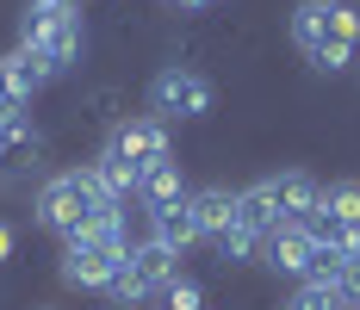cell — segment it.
I'll return each mask as SVG.
<instances>
[{
    "label": "cell",
    "instance_id": "obj_1",
    "mask_svg": "<svg viewBox=\"0 0 360 310\" xmlns=\"http://www.w3.org/2000/svg\"><path fill=\"white\" fill-rule=\"evenodd\" d=\"M292 44L323 75H342L360 56V6L354 0H298L292 6Z\"/></svg>",
    "mask_w": 360,
    "mask_h": 310
},
{
    "label": "cell",
    "instance_id": "obj_2",
    "mask_svg": "<svg viewBox=\"0 0 360 310\" xmlns=\"http://www.w3.org/2000/svg\"><path fill=\"white\" fill-rule=\"evenodd\" d=\"M19 44L37 50L56 75L81 69V50H87L81 6H63V0H25V13H19Z\"/></svg>",
    "mask_w": 360,
    "mask_h": 310
},
{
    "label": "cell",
    "instance_id": "obj_3",
    "mask_svg": "<svg viewBox=\"0 0 360 310\" xmlns=\"http://www.w3.org/2000/svg\"><path fill=\"white\" fill-rule=\"evenodd\" d=\"M106 205H112V199L94 186V174H87V162H81V168H63V174H50V180L37 186V199H32V224L69 242L75 230L94 217V211H106Z\"/></svg>",
    "mask_w": 360,
    "mask_h": 310
},
{
    "label": "cell",
    "instance_id": "obj_4",
    "mask_svg": "<svg viewBox=\"0 0 360 310\" xmlns=\"http://www.w3.org/2000/svg\"><path fill=\"white\" fill-rule=\"evenodd\" d=\"M174 279H180V254H174V248H162V242H137L131 261L118 267V279L106 285V298L118 310H131V304H143V298H155V292H168Z\"/></svg>",
    "mask_w": 360,
    "mask_h": 310
},
{
    "label": "cell",
    "instance_id": "obj_5",
    "mask_svg": "<svg viewBox=\"0 0 360 310\" xmlns=\"http://www.w3.org/2000/svg\"><path fill=\"white\" fill-rule=\"evenodd\" d=\"M212 105H217V87L199 69L168 63V69L149 81V118H162V124H193V118H205Z\"/></svg>",
    "mask_w": 360,
    "mask_h": 310
},
{
    "label": "cell",
    "instance_id": "obj_6",
    "mask_svg": "<svg viewBox=\"0 0 360 310\" xmlns=\"http://www.w3.org/2000/svg\"><path fill=\"white\" fill-rule=\"evenodd\" d=\"M100 149L124 155L137 174H149L155 162H174V137H168V124H162V118H149V112H143V118H118Z\"/></svg>",
    "mask_w": 360,
    "mask_h": 310
},
{
    "label": "cell",
    "instance_id": "obj_7",
    "mask_svg": "<svg viewBox=\"0 0 360 310\" xmlns=\"http://www.w3.org/2000/svg\"><path fill=\"white\" fill-rule=\"evenodd\" d=\"M50 81H56V69H50L37 50H25V44H13V50L0 56V105H6V112H25Z\"/></svg>",
    "mask_w": 360,
    "mask_h": 310
},
{
    "label": "cell",
    "instance_id": "obj_8",
    "mask_svg": "<svg viewBox=\"0 0 360 310\" xmlns=\"http://www.w3.org/2000/svg\"><path fill=\"white\" fill-rule=\"evenodd\" d=\"M124 261H131V248H87V242H69L56 273H63V285H75V292H106Z\"/></svg>",
    "mask_w": 360,
    "mask_h": 310
},
{
    "label": "cell",
    "instance_id": "obj_9",
    "mask_svg": "<svg viewBox=\"0 0 360 310\" xmlns=\"http://www.w3.org/2000/svg\"><path fill=\"white\" fill-rule=\"evenodd\" d=\"M261 193H267V205H274V217H280V224H304L311 211L323 205V186H317V174H304V168L267 174V180H261Z\"/></svg>",
    "mask_w": 360,
    "mask_h": 310
},
{
    "label": "cell",
    "instance_id": "obj_10",
    "mask_svg": "<svg viewBox=\"0 0 360 310\" xmlns=\"http://www.w3.org/2000/svg\"><path fill=\"white\" fill-rule=\"evenodd\" d=\"M311 261H317V242H311L304 224H274V230H267V242H261V267H274L280 279H304Z\"/></svg>",
    "mask_w": 360,
    "mask_h": 310
},
{
    "label": "cell",
    "instance_id": "obj_11",
    "mask_svg": "<svg viewBox=\"0 0 360 310\" xmlns=\"http://www.w3.org/2000/svg\"><path fill=\"white\" fill-rule=\"evenodd\" d=\"M149 236L162 242V248H174V254H186L193 242H205V230H199L193 205H186V199H174V205H155V211H149Z\"/></svg>",
    "mask_w": 360,
    "mask_h": 310
},
{
    "label": "cell",
    "instance_id": "obj_12",
    "mask_svg": "<svg viewBox=\"0 0 360 310\" xmlns=\"http://www.w3.org/2000/svg\"><path fill=\"white\" fill-rule=\"evenodd\" d=\"M186 205H193L199 230H205V242H212L217 230H230V217H236V193H230V186H199V193H186Z\"/></svg>",
    "mask_w": 360,
    "mask_h": 310
},
{
    "label": "cell",
    "instance_id": "obj_13",
    "mask_svg": "<svg viewBox=\"0 0 360 310\" xmlns=\"http://www.w3.org/2000/svg\"><path fill=\"white\" fill-rule=\"evenodd\" d=\"M261 230H249V224H236V217H230V230H217L212 236V248H217V261H224V267H249V261H261Z\"/></svg>",
    "mask_w": 360,
    "mask_h": 310
},
{
    "label": "cell",
    "instance_id": "obj_14",
    "mask_svg": "<svg viewBox=\"0 0 360 310\" xmlns=\"http://www.w3.org/2000/svg\"><path fill=\"white\" fill-rule=\"evenodd\" d=\"M174 199H186V174H180V162H155L137 186V205L155 211V205H174Z\"/></svg>",
    "mask_w": 360,
    "mask_h": 310
},
{
    "label": "cell",
    "instance_id": "obj_15",
    "mask_svg": "<svg viewBox=\"0 0 360 310\" xmlns=\"http://www.w3.org/2000/svg\"><path fill=\"white\" fill-rule=\"evenodd\" d=\"M304 230H311V242H317V248H335V254H360V224H342V217H329L323 205L304 217Z\"/></svg>",
    "mask_w": 360,
    "mask_h": 310
},
{
    "label": "cell",
    "instance_id": "obj_16",
    "mask_svg": "<svg viewBox=\"0 0 360 310\" xmlns=\"http://www.w3.org/2000/svg\"><path fill=\"white\" fill-rule=\"evenodd\" d=\"M236 224H249V230H261V236L280 224V217H274V205H267V193H261V180L236 193Z\"/></svg>",
    "mask_w": 360,
    "mask_h": 310
},
{
    "label": "cell",
    "instance_id": "obj_17",
    "mask_svg": "<svg viewBox=\"0 0 360 310\" xmlns=\"http://www.w3.org/2000/svg\"><path fill=\"white\" fill-rule=\"evenodd\" d=\"M292 310H348V292L342 285H317V279H298Z\"/></svg>",
    "mask_w": 360,
    "mask_h": 310
},
{
    "label": "cell",
    "instance_id": "obj_18",
    "mask_svg": "<svg viewBox=\"0 0 360 310\" xmlns=\"http://www.w3.org/2000/svg\"><path fill=\"white\" fill-rule=\"evenodd\" d=\"M323 211H329V217H342V224H360V180H335V186H323Z\"/></svg>",
    "mask_w": 360,
    "mask_h": 310
},
{
    "label": "cell",
    "instance_id": "obj_19",
    "mask_svg": "<svg viewBox=\"0 0 360 310\" xmlns=\"http://www.w3.org/2000/svg\"><path fill=\"white\" fill-rule=\"evenodd\" d=\"M162 298H168V310H205V285H199V279H186V273H180L174 285L162 292Z\"/></svg>",
    "mask_w": 360,
    "mask_h": 310
},
{
    "label": "cell",
    "instance_id": "obj_20",
    "mask_svg": "<svg viewBox=\"0 0 360 310\" xmlns=\"http://www.w3.org/2000/svg\"><path fill=\"white\" fill-rule=\"evenodd\" d=\"M0 261H13V224L0 217Z\"/></svg>",
    "mask_w": 360,
    "mask_h": 310
},
{
    "label": "cell",
    "instance_id": "obj_21",
    "mask_svg": "<svg viewBox=\"0 0 360 310\" xmlns=\"http://www.w3.org/2000/svg\"><path fill=\"white\" fill-rule=\"evenodd\" d=\"M168 6H180V13H205V6H217V0H168Z\"/></svg>",
    "mask_w": 360,
    "mask_h": 310
},
{
    "label": "cell",
    "instance_id": "obj_22",
    "mask_svg": "<svg viewBox=\"0 0 360 310\" xmlns=\"http://www.w3.org/2000/svg\"><path fill=\"white\" fill-rule=\"evenodd\" d=\"M63 6H81V0H63Z\"/></svg>",
    "mask_w": 360,
    "mask_h": 310
},
{
    "label": "cell",
    "instance_id": "obj_23",
    "mask_svg": "<svg viewBox=\"0 0 360 310\" xmlns=\"http://www.w3.org/2000/svg\"><path fill=\"white\" fill-rule=\"evenodd\" d=\"M37 310H56V304H37Z\"/></svg>",
    "mask_w": 360,
    "mask_h": 310
},
{
    "label": "cell",
    "instance_id": "obj_24",
    "mask_svg": "<svg viewBox=\"0 0 360 310\" xmlns=\"http://www.w3.org/2000/svg\"><path fill=\"white\" fill-rule=\"evenodd\" d=\"M0 112H6V105H0Z\"/></svg>",
    "mask_w": 360,
    "mask_h": 310
}]
</instances>
